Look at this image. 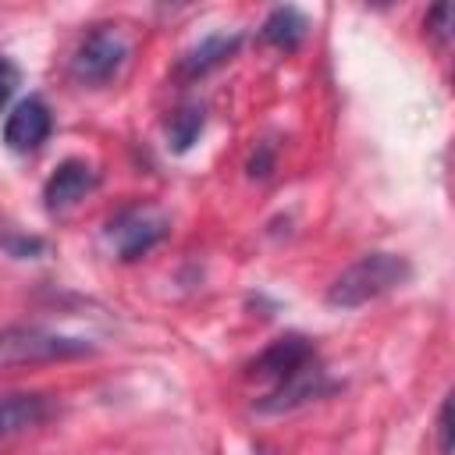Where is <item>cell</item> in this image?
<instances>
[{
  "label": "cell",
  "instance_id": "10",
  "mask_svg": "<svg viewBox=\"0 0 455 455\" xmlns=\"http://www.w3.org/2000/svg\"><path fill=\"white\" fill-rule=\"evenodd\" d=\"M46 416H50V398L46 395H28V391L0 395V441L39 427Z\"/></svg>",
  "mask_w": 455,
  "mask_h": 455
},
{
  "label": "cell",
  "instance_id": "14",
  "mask_svg": "<svg viewBox=\"0 0 455 455\" xmlns=\"http://www.w3.org/2000/svg\"><path fill=\"white\" fill-rule=\"evenodd\" d=\"M0 245H4L11 256H18V259L43 252V238H25V235H0Z\"/></svg>",
  "mask_w": 455,
  "mask_h": 455
},
{
  "label": "cell",
  "instance_id": "8",
  "mask_svg": "<svg viewBox=\"0 0 455 455\" xmlns=\"http://www.w3.org/2000/svg\"><path fill=\"white\" fill-rule=\"evenodd\" d=\"M238 46H242V36H238V32H210L206 39H199L192 50L181 53L174 75H178L181 82H196V78L210 75L213 68H220L224 60H231Z\"/></svg>",
  "mask_w": 455,
  "mask_h": 455
},
{
  "label": "cell",
  "instance_id": "2",
  "mask_svg": "<svg viewBox=\"0 0 455 455\" xmlns=\"http://www.w3.org/2000/svg\"><path fill=\"white\" fill-rule=\"evenodd\" d=\"M92 352H96L92 341L53 334V331H43V327H7V331H0V370L82 359V355H92Z\"/></svg>",
  "mask_w": 455,
  "mask_h": 455
},
{
  "label": "cell",
  "instance_id": "16",
  "mask_svg": "<svg viewBox=\"0 0 455 455\" xmlns=\"http://www.w3.org/2000/svg\"><path fill=\"white\" fill-rule=\"evenodd\" d=\"M18 82H21V75H18V68L7 60V57H0V110L7 107V100L14 96V89H18Z\"/></svg>",
  "mask_w": 455,
  "mask_h": 455
},
{
  "label": "cell",
  "instance_id": "6",
  "mask_svg": "<svg viewBox=\"0 0 455 455\" xmlns=\"http://www.w3.org/2000/svg\"><path fill=\"white\" fill-rule=\"evenodd\" d=\"M50 128H53L50 107L39 96H28V100L14 103V110L7 114V121H4V142L14 153H32V149H39L46 142Z\"/></svg>",
  "mask_w": 455,
  "mask_h": 455
},
{
  "label": "cell",
  "instance_id": "9",
  "mask_svg": "<svg viewBox=\"0 0 455 455\" xmlns=\"http://www.w3.org/2000/svg\"><path fill=\"white\" fill-rule=\"evenodd\" d=\"M313 355H316V348H313V341H309L306 334H281L277 341H270V345L256 355L252 373L274 384V380H281L284 373H291L295 366H302V363L313 359Z\"/></svg>",
  "mask_w": 455,
  "mask_h": 455
},
{
  "label": "cell",
  "instance_id": "3",
  "mask_svg": "<svg viewBox=\"0 0 455 455\" xmlns=\"http://www.w3.org/2000/svg\"><path fill=\"white\" fill-rule=\"evenodd\" d=\"M167 231H171V220L160 206L132 203L107 220L103 235H107V245L114 249V256L132 263V259H142L146 252H153L167 238Z\"/></svg>",
  "mask_w": 455,
  "mask_h": 455
},
{
  "label": "cell",
  "instance_id": "17",
  "mask_svg": "<svg viewBox=\"0 0 455 455\" xmlns=\"http://www.w3.org/2000/svg\"><path fill=\"white\" fill-rule=\"evenodd\" d=\"M249 174H252V178H267V174H270V146H259V153H252Z\"/></svg>",
  "mask_w": 455,
  "mask_h": 455
},
{
  "label": "cell",
  "instance_id": "5",
  "mask_svg": "<svg viewBox=\"0 0 455 455\" xmlns=\"http://www.w3.org/2000/svg\"><path fill=\"white\" fill-rule=\"evenodd\" d=\"M331 387H334V384H331V377H327L320 355H313V359H306L302 366H295L291 373H284L281 380H274L270 391L256 402V409H259V412H291V409H299V405H306V402L327 395Z\"/></svg>",
  "mask_w": 455,
  "mask_h": 455
},
{
  "label": "cell",
  "instance_id": "13",
  "mask_svg": "<svg viewBox=\"0 0 455 455\" xmlns=\"http://www.w3.org/2000/svg\"><path fill=\"white\" fill-rule=\"evenodd\" d=\"M427 36H434L437 43H448L451 39V7L448 4H437L427 14Z\"/></svg>",
  "mask_w": 455,
  "mask_h": 455
},
{
  "label": "cell",
  "instance_id": "15",
  "mask_svg": "<svg viewBox=\"0 0 455 455\" xmlns=\"http://www.w3.org/2000/svg\"><path fill=\"white\" fill-rule=\"evenodd\" d=\"M437 448H441V455L451 451V395H444V402L437 409Z\"/></svg>",
  "mask_w": 455,
  "mask_h": 455
},
{
  "label": "cell",
  "instance_id": "1",
  "mask_svg": "<svg viewBox=\"0 0 455 455\" xmlns=\"http://www.w3.org/2000/svg\"><path fill=\"white\" fill-rule=\"evenodd\" d=\"M412 277V263L395 252H366L352 267H345L331 288H327V306L334 309H359L395 288H402Z\"/></svg>",
  "mask_w": 455,
  "mask_h": 455
},
{
  "label": "cell",
  "instance_id": "4",
  "mask_svg": "<svg viewBox=\"0 0 455 455\" xmlns=\"http://www.w3.org/2000/svg\"><path fill=\"white\" fill-rule=\"evenodd\" d=\"M128 53H132V43L121 32V25H96L92 32H85L78 50L71 53V75L85 85H107L110 78L121 75Z\"/></svg>",
  "mask_w": 455,
  "mask_h": 455
},
{
  "label": "cell",
  "instance_id": "7",
  "mask_svg": "<svg viewBox=\"0 0 455 455\" xmlns=\"http://www.w3.org/2000/svg\"><path fill=\"white\" fill-rule=\"evenodd\" d=\"M96 171L85 164V160H64V164H57V171L46 178V185H43V203H46V210L50 213H64V210H71L78 199H85L92 188H96Z\"/></svg>",
  "mask_w": 455,
  "mask_h": 455
},
{
  "label": "cell",
  "instance_id": "12",
  "mask_svg": "<svg viewBox=\"0 0 455 455\" xmlns=\"http://www.w3.org/2000/svg\"><path fill=\"white\" fill-rule=\"evenodd\" d=\"M203 124H206V110H203V103H181V107L167 117V146H171L174 153L192 149V142L199 139Z\"/></svg>",
  "mask_w": 455,
  "mask_h": 455
},
{
  "label": "cell",
  "instance_id": "11",
  "mask_svg": "<svg viewBox=\"0 0 455 455\" xmlns=\"http://www.w3.org/2000/svg\"><path fill=\"white\" fill-rule=\"evenodd\" d=\"M306 32H309V18H306L299 7H291V4L274 7V11L267 14L263 28H259L263 43H270V46H277V50H284V53L299 50V43L306 39Z\"/></svg>",
  "mask_w": 455,
  "mask_h": 455
}]
</instances>
